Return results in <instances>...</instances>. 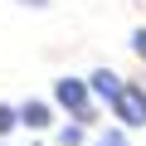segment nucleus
Masks as SVG:
<instances>
[{
	"mask_svg": "<svg viewBox=\"0 0 146 146\" xmlns=\"http://www.w3.org/2000/svg\"><path fill=\"white\" fill-rule=\"evenodd\" d=\"M112 112H117V122H127V127H146V88L122 83V93L112 98Z\"/></svg>",
	"mask_w": 146,
	"mask_h": 146,
	"instance_id": "obj_1",
	"label": "nucleus"
},
{
	"mask_svg": "<svg viewBox=\"0 0 146 146\" xmlns=\"http://www.w3.org/2000/svg\"><path fill=\"white\" fill-rule=\"evenodd\" d=\"M54 98H58V102H63L68 112H78V117L88 112V93H83V83H78V78H58V88H54Z\"/></svg>",
	"mask_w": 146,
	"mask_h": 146,
	"instance_id": "obj_2",
	"label": "nucleus"
},
{
	"mask_svg": "<svg viewBox=\"0 0 146 146\" xmlns=\"http://www.w3.org/2000/svg\"><path fill=\"white\" fill-rule=\"evenodd\" d=\"M93 88H98V93H102V98L112 102V98L122 93V78H117V73H112V68H98V73H93Z\"/></svg>",
	"mask_w": 146,
	"mask_h": 146,
	"instance_id": "obj_3",
	"label": "nucleus"
},
{
	"mask_svg": "<svg viewBox=\"0 0 146 146\" xmlns=\"http://www.w3.org/2000/svg\"><path fill=\"white\" fill-rule=\"evenodd\" d=\"M20 122H25V127H49V107H44V102H25V107H20Z\"/></svg>",
	"mask_w": 146,
	"mask_h": 146,
	"instance_id": "obj_4",
	"label": "nucleus"
},
{
	"mask_svg": "<svg viewBox=\"0 0 146 146\" xmlns=\"http://www.w3.org/2000/svg\"><path fill=\"white\" fill-rule=\"evenodd\" d=\"M63 146H83V127H68L63 131Z\"/></svg>",
	"mask_w": 146,
	"mask_h": 146,
	"instance_id": "obj_5",
	"label": "nucleus"
},
{
	"mask_svg": "<svg viewBox=\"0 0 146 146\" xmlns=\"http://www.w3.org/2000/svg\"><path fill=\"white\" fill-rule=\"evenodd\" d=\"M98 146H127V136L122 131H107V136H98Z\"/></svg>",
	"mask_w": 146,
	"mask_h": 146,
	"instance_id": "obj_6",
	"label": "nucleus"
},
{
	"mask_svg": "<svg viewBox=\"0 0 146 146\" xmlns=\"http://www.w3.org/2000/svg\"><path fill=\"white\" fill-rule=\"evenodd\" d=\"M10 127H15V112H10L5 102H0V131H10Z\"/></svg>",
	"mask_w": 146,
	"mask_h": 146,
	"instance_id": "obj_7",
	"label": "nucleus"
},
{
	"mask_svg": "<svg viewBox=\"0 0 146 146\" xmlns=\"http://www.w3.org/2000/svg\"><path fill=\"white\" fill-rule=\"evenodd\" d=\"M131 44H136V54L146 58V29H136V34H131Z\"/></svg>",
	"mask_w": 146,
	"mask_h": 146,
	"instance_id": "obj_8",
	"label": "nucleus"
},
{
	"mask_svg": "<svg viewBox=\"0 0 146 146\" xmlns=\"http://www.w3.org/2000/svg\"><path fill=\"white\" fill-rule=\"evenodd\" d=\"M25 5H44V0H25Z\"/></svg>",
	"mask_w": 146,
	"mask_h": 146,
	"instance_id": "obj_9",
	"label": "nucleus"
}]
</instances>
